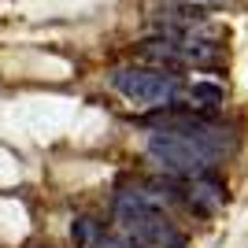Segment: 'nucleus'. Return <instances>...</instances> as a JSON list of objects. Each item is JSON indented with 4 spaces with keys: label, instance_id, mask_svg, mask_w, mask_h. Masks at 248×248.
Listing matches in <instances>:
<instances>
[{
    "label": "nucleus",
    "instance_id": "obj_4",
    "mask_svg": "<svg viewBox=\"0 0 248 248\" xmlns=\"http://www.w3.org/2000/svg\"><path fill=\"white\" fill-rule=\"evenodd\" d=\"M141 60H152L159 67H215L218 48L207 37H148L137 48Z\"/></svg>",
    "mask_w": 248,
    "mask_h": 248
},
{
    "label": "nucleus",
    "instance_id": "obj_5",
    "mask_svg": "<svg viewBox=\"0 0 248 248\" xmlns=\"http://www.w3.org/2000/svg\"><path fill=\"white\" fill-rule=\"evenodd\" d=\"M152 19L167 37H211V22L200 0H174L170 8H159Z\"/></svg>",
    "mask_w": 248,
    "mask_h": 248
},
{
    "label": "nucleus",
    "instance_id": "obj_6",
    "mask_svg": "<svg viewBox=\"0 0 248 248\" xmlns=\"http://www.w3.org/2000/svg\"><path fill=\"white\" fill-rule=\"evenodd\" d=\"M174 197L182 200L189 211H197V215H215L218 207H222V200H226V193H222V186L215 182V174L207 170V174H197V178H178Z\"/></svg>",
    "mask_w": 248,
    "mask_h": 248
},
{
    "label": "nucleus",
    "instance_id": "obj_8",
    "mask_svg": "<svg viewBox=\"0 0 248 248\" xmlns=\"http://www.w3.org/2000/svg\"><path fill=\"white\" fill-rule=\"evenodd\" d=\"M71 237L78 241V245H93L96 241V222L93 218H78V222L71 226Z\"/></svg>",
    "mask_w": 248,
    "mask_h": 248
},
{
    "label": "nucleus",
    "instance_id": "obj_9",
    "mask_svg": "<svg viewBox=\"0 0 248 248\" xmlns=\"http://www.w3.org/2000/svg\"><path fill=\"white\" fill-rule=\"evenodd\" d=\"M93 248H145V245L134 237H96Z\"/></svg>",
    "mask_w": 248,
    "mask_h": 248
},
{
    "label": "nucleus",
    "instance_id": "obj_3",
    "mask_svg": "<svg viewBox=\"0 0 248 248\" xmlns=\"http://www.w3.org/2000/svg\"><path fill=\"white\" fill-rule=\"evenodd\" d=\"M111 89L141 108H170L182 93V82L163 67H119L111 71Z\"/></svg>",
    "mask_w": 248,
    "mask_h": 248
},
{
    "label": "nucleus",
    "instance_id": "obj_7",
    "mask_svg": "<svg viewBox=\"0 0 248 248\" xmlns=\"http://www.w3.org/2000/svg\"><path fill=\"white\" fill-rule=\"evenodd\" d=\"M222 96H226V89L215 85V82H193V85H189V100H193V104H204V108H218Z\"/></svg>",
    "mask_w": 248,
    "mask_h": 248
},
{
    "label": "nucleus",
    "instance_id": "obj_2",
    "mask_svg": "<svg viewBox=\"0 0 248 248\" xmlns=\"http://www.w3.org/2000/svg\"><path fill=\"white\" fill-rule=\"evenodd\" d=\"M148 155H152L155 163L163 167L167 174H174V178L207 174V170L218 163L215 155L207 152V148L200 145V141L189 134V130L170 126V123H163L159 130H152V134H148Z\"/></svg>",
    "mask_w": 248,
    "mask_h": 248
},
{
    "label": "nucleus",
    "instance_id": "obj_10",
    "mask_svg": "<svg viewBox=\"0 0 248 248\" xmlns=\"http://www.w3.org/2000/svg\"><path fill=\"white\" fill-rule=\"evenodd\" d=\"M200 4H226V0H200Z\"/></svg>",
    "mask_w": 248,
    "mask_h": 248
},
{
    "label": "nucleus",
    "instance_id": "obj_1",
    "mask_svg": "<svg viewBox=\"0 0 248 248\" xmlns=\"http://www.w3.org/2000/svg\"><path fill=\"white\" fill-rule=\"evenodd\" d=\"M115 222L126 237L141 241L145 248H186V233L145 197V193H119L115 197Z\"/></svg>",
    "mask_w": 248,
    "mask_h": 248
}]
</instances>
